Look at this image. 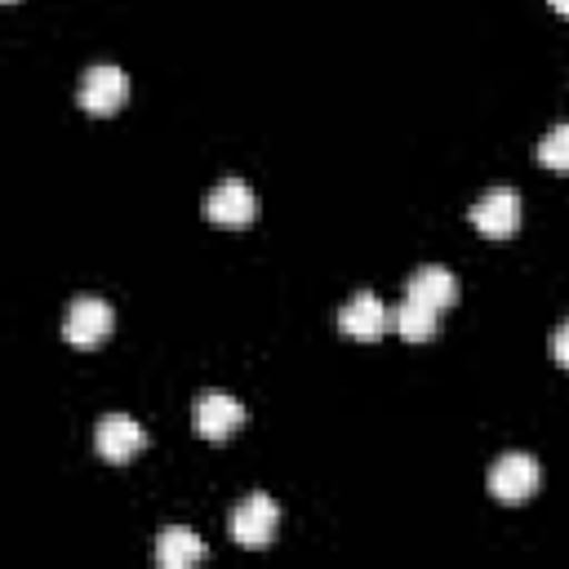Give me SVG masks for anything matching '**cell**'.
<instances>
[{
    "label": "cell",
    "instance_id": "obj_16",
    "mask_svg": "<svg viewBox=\"0 0 569 569\" xmlns=\"http://www.w3.org/2000/svg\"><path fill=\"white\" fill-rule=\"evenodd\" d=\"M9 4H13V0H9Z\"/></svg>",
    "mask_w": 569,
    "mask_h": 569
},
{
    "label": "cell",
    "instance_id": "obj_15",
    "mask_svg": "<svg viewBox=\"0 0 569 569\" xmlns=\"http://www.w3.org/2000/svg\"><path fill=\"white\" fill-rule=\"evenodd\" d=\"M547 4H551L556 13H565V18H569V0H547Z\"/></svg>",
    "mask_w": 569,
    "mask_h": 569
},
{
    "label": "cell",
    "instance_id": "obj_12",
    "mask_svg": "<svg viewBox=\"0 0 569 569\" xmlns=\"http://www.w3.org/2000/svg\"><path fill=\"white\" fill-rule=\"evenodd\" d=\"M436 316H440L436 307L405 298V302L391 311V325H396V333H400L405 342H427V338H436V329H440V320H436Z\"/></svg>",
    "mask_w": 569,
    "mask_h": 569
},
{
    "label": "cell",
    "instance_id": "obj_6",
    "mask_svg": "<svg viewBox=\"0 0 569 569\" xmlns=\"http://www.w3.org/2000/svg\"><path fill=\"white\" fill-rule=\"evenodd\" d=\"M76 98H80V107L89 116H116L124 107V98H129V80H124L120 67H89Z\"/></svg>",
    "mask_w": 569,
    "mask_h": 569
},
{
    "label": "cell",
    "instance_id": "obj_11",
    "mask_svg": "<svg viewBox=\"0 0 569 569\" xmlns=\"http://www.w3.org/2000/svg\"><path fill=\"white\" fill-rule=\"evenodd\" d=\"M200 560H204V542L191 529H182V525L160 529V538H156V565L160 569H191Z\"/></svg>",
    "mask_w": 569,
    "mask_h": 569
},
{
    "label": "cell",
    "instance_id": "obj_9",
    "mask_svg": "<svg viewBox=\"0 0 569 569\" xmlns=\"http://www.w3.org/2000/svg\"><path fill=\"white\" fill-rule=\"evenodd\" d=\"M387 307L373 298V293H356V298H347V307L338 311V329L347 333V338H356V342H378L382 333H387Z\"/></svg>",
    "mask_w": 569,
    "mask_h": 569
},
{
    "label": "cell",
    "instance_id": "obj_8",
    "mask_svg": "<svg viewBox=\"0 0 569 569\" xmlns=\"http://www.w3.org/2000/svg\"><path fill=\"white\" fill-rule=\"evenodd\" d=\"M93 449H98V458H107V462H129L133 453L147 449V431H142L129 413H107V418H98V427H93Z\"/></svg>",
    "mask_w": 569,
    "mask_h": 569
},
{
    "label": "cell",
    "instance_id": "obj_5",
    "mask_svg": "<svg viewBox=\"0 0 569 569\" xmlns=\"http://www.w3.org/2000/svg\"><path fill=\"white\" fill-rule=\"evenodd\" d=\"M191 422H196V436L200 440H227L236 427H244V405L227 391H204L196 396V409H191Z\"/></svg>",
    "mask_w": 569,
    "mask_h": 569
},
{
    "label": "cell",
    "instance_id": "obj_13",
    "mask_svg": "<svg viewBox=\"0 0 569 569\" xmlns=\"http://www.w3.org/2000/svg\"><path fill=\"white\" fill-rule=\"evenodd\" d=\"M538 164L542 169H556V173H569V124H556L542 133L538 142Z\"/></svg>",
    "mask_w": 569,
    "mask_h": 569
},
{
    "label": "cell",
    "instance_id": "obj_10",
    "mask_svg": "<svg viewBox=\"0 0 569 569\" xmlns=\"http://www.w3.org/2000/svg\"><path fill=\"white\" fill-rule=\"evenodd\" d=\"M405 298H413V302H427V307L445 311V307H453V302H458V280H453V271H449V267L427 262V267H418V271L409 276Z\"/></svg>",
    "mask_w": 569,
    "mask_h": 569
},
{
    "label": "cell",
    "instance_id": "obj_3",
    "mask_svg": "<svg viewBox=\"0 0 569 569\" xmlns=\"http://www.w3.org/2000/svg\"><path fill=\"white\" fill-rule=\"evenodd\" d=\"M467 218H471V227H476L480 236L507 240V236H516V227H520V196H516L511 187H493V191H485V196L467 209Z\"/></svg>",
    "mask_w": 569,
    "mask_h": 569
},
{
    "label": "cell",
    "instance_id": "obj_2",
    "mask_svg": "<svg viewBox=\"0 0 569 569\" xmlns=\"http://www.w3.org/2000/svg\"><path fill=\"white\" fill-rule=\"evenodd\" d=\"M276 525H280V507H276L267 493H249V498L231 511V538H236V547H249V551L271 547Z\"/></svg>",
    "mask_w": 569,
    "mask_h": 569
},
{
    "label": "cell",
    "instance_id": "obj_1",
    "mask_svg": "<svg viewBox=\"0 0 569 569\" xmlns=\"http://www.w3.org/2000/svg\"><path fill=\"white\" fill-rule=\"evenodd\" d=\"M538 480H542V471H538V462H533L529 453H502V458L489 467V493H493L502 507L529 502V498L538 493Z\"/></svg>",
    "mask_w": 569,
    "mask_h": 569
},
{
    "label": "cell",
    "instance_id": "obj_4",
    "mask_svg": "<svg viewBox=\"0 0 569 569\" xmlns=\"http://www.w3.org/2000/svg\"><path fill=\"white\" fill-rule=\"evenodd\" d=\"M116 325V311L102 302V298H76L67 311H62V338L71 347H98Z\"/></svg>",
    "mask_w": 569,
    "mask_h": 569
},
{
    "label": "cell",
    "instance_id": "obj_7",
    "mask_svg": "<svg viewBox=\"0 0 569 569\" xmlns=\"http://www.w3.org/2000/svg\"><path fill=\"white\" fill-rule=\"evenodd\" d=\"M204 218H209L213 227H249V222L258 218V196H253L244 182L227 178V182H218V187L204 196Z\"/></svg>",
    "mask_w": 569,
    "mask_h": 569
},
{
    "label": "cell",
    "instance_id": "obj_14",
    "mask_svg": "<svg viewBox=\"0 0 569 569\" xmlns=\"http://www.w3.org/2000/svg\"><path fill=\"white\" fill-rule=\"evenodd\" d=\"M551 356H556V365H560V369H569V320L551 333Z\"/></svg>",
    "mask_w": 569,
    "mask_h": 569
}]
</instances>
